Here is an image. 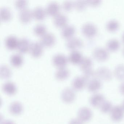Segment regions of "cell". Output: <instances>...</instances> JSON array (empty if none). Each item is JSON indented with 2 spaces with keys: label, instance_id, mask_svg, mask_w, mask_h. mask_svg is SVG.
Segmentation results:
<instances>
[{
  "label": "cell",
  "instance_id": "10",
  "mask_svg": "<svg viewBox=\"0 0 124 124\" xmlns=\"http://www.w3.org/2000/svg\"><path fill=\"white\" fill-rule=\"evenodd\" d=\"M83 44L82 40L77 37L69 38L66 42V46L67 48L72 50L80 48L82 46Z\"/></svg>",
  "mask_w": 124,
  "mask_h": 124
},
{
  "label": "cell",
  "instance_id": "44",
  "mask_svg": "<svg viewBox=\"0 0 124 124\" xmlns=\"http://www.w3.org/2000/svg\"><path fill=\"white\" fill-rule=\"evenodd\" d=\"M123 55H124V49H123Z\"/></svg>",
  "mask_w": 124,
  "mask_h": 124
},
{
  "label": "cell",
  "instance_id": "18",
  "mask_svg": "<svg viewBox=\"0 0 124 124\" xmlns=\"http://www.w3.org/2000/svg\"><path fill=\"white\" fill-rule=\"evenodd\" d=\"M68 19L65 14L59 13L54 16L53 22L54 24L59 27H64L66 24Z\"/></svg>",
  "mask_w": 124,
  "mask_h": 124
},
{
  "label": "cell",
  "instance_id": "33",
  "mask_svg": "<svg viewBox=\"0 0 124 124\" xmlns=\"http://www.w3.org/2000/svg\"><path fill=\"white\" fill-rule=\"evenodd\" d=\"M119 26V22L116 20L113 19L108 21L107 23L106 28L109 31H114L117 29Z\"/></svg>",
  "mask_w": 124,
  "mask_h": 124
},
{
  "label": "cell",
  "instance_id": "37",
  "mask_svg": "<svg viewBox=\"0 0 124 124\" xmlns=\"http://www.w3.org/2000/svg\"><path fill=\"white\" fill-rule=\"evenodd\" d=\"M27 2L25 0H18L15 2V6L16 8L21 10L26 8Z\"/></svg>",
  "mask_w": 124,
  "mask_h": 124
},
{
  "label": "cell",
  "instance_id": "6",
  "mask_svg": "<svg viewBox=\"0 0 124 124\" xmlns=\"http://www.w3.org/2000/svg\"><path fill=\"white\" fill-rule=\"evenodd\" d=\"M82 31L85 36L90 37H93L96 34L97 28L93 23H87L82 27Z\"/></svg>",
  "mask_w": 124,
  "mask_h": 124
},
{
  "label": "cell",
  "instance_id": "30",
  "mask_svg": "<svg viewBox=\"0 0 124 124\" xmlns=\"http://www.w3.org/2000/svg\"><path fill=\"white\" fill-rule=\"evenodd\" d=\"M10 62L14 66H19L23 62L22 56L18 54H13L10 58Z\"/></svg>",
  "mask_w": 124,
  "mask_h": 124
},
{
  "label": "cell",
  "instance_id": "14",
  "mask_svg": "<svg viewBox=\"0 0 124 124\" xmlns=\"http://www.w3.org/2000/svg\"><path fill=\"white\" fill-rule=\"evenodd\" d=\"M60 9L59 4L56 2H51L47 4L46 8V13L50 16H55L58 14Z\"/></svg>",
  "mask_w": 124,
  "mask_h": 124
},
{
  "label": "cell",
  "instance_id": "25",
  "mask_svg": "<svg viewBox=\"0 0 124 124\" xmlns=\"http://www.w3.org/2000/svg\"><path fill=\"white\" fill-rule=\"evenodd\" d=\"M92 64V59L88 57H83L79 63L80 67L83 71L91 69Z\"/></svg>",
  "mask_w": 124,
  "mask_h": 124
},
{
  "label": "cell",
  "instance_id": "29",
  "mask_svg": "<svg viewBox=\"0 0 124 124\" xmlns=\"http://www.w3.org/2000/svg\"><path fill=\"white\" fill-rule=\"evenodd\" d=\"M11 72L10 69L7 65H2L0 67V76L1 78L8 79L10 77Z\"/></svg>",
  "mask_w": 124,
  "mask_h": 124
},
{
  "label": "cell",
  "instance_id": "9",
  "mask_svg": "<svg viewBox=\"0 0 124 124\" xmlns=\"http://www.w3.org/2000/svg\"><path fill=\"white\" fill-rule=\"evenodd\" d=\"M29 50L30 54L32 56L38 57L42 53V45L40 42L37 41L32 42L30 43Z\"/></svg>",
  "mask_w": 124,
  "mask_h": 124
},
{
  "label": "cell",
  "instance_id": "42",
  "mask_svg": "<svg viewBox=\"0 0 124 124\" xmlns=\"http://www.w3.org/2000/svg\"><path fill=\"white\" fill-rule=\"evenodd\" d=\"M122 39L123 40V42H124V32L123 33V34Z\"/></svg>",
  "mask_w": 124,
  "mask_h": 124
},
{
  "label": "cell",
  "instance_id": "40",
  "mask_svg": "<svg viewBox=\"0 0 124 124\" xmlns=\"http://www.w3.org/2000/svg\"><path fill=\"white\" fill-rule=\"evenodd\" d=\"M119 91L120 93L124 95V82L122 83L120 85Z\"/></svg>",
  "mask_w": 124,
  "mask_h": 124
},
{
  "label": "cell",
  "instance_id": "34",
  "mask_svg": "<svg viewBox=\"0 0 124 124\" xmlns=\"http://www.w3.org/2000/svg\"><path fill=\"white\" fill-rule=\"evenodd\" d=\"M83 72H84L83 76L86 79L87 82L89 80L93 78H97L96 71H94L91 69Z\"/></svg>",
  "mask_w": 124,
  "mask_h": 124
},
{
  "label": "cell",
  "instance_id": "20",
  "mask_svg": "<svg viewBox=\"0 0 124 124\" xmlns=\"http://www.w3.org/2000/svg\"><path fill=\"white\" fill-rule=\"evenodd\" d=\"M10 112L14 115H19L23 111V107L22 104L18 101H14L10 104L9 107Z\"/></svg>",
  "mask_w": 124,
  "mask_h": 124
},
{
  "label": "cell",
  "instance_id": "5",
  "mask_svg": "<svg viewBox=\"0 0 124 124\" xmlns=\"http://www.w3.org/2000/svg\"><path fill=\"white\" fill-rule=\"evenodd\" d=\"M87 84V81L83 76H78L74 78L72 85L74 90L80 91L82 90Z\"/></svg>",
  "mask_w": 124,
  "mask_h": 124
},
{
  "label": "cell",
  "instance_id": "35",
  "mask_svg": "<svg viewBox=\"0 0 124 124\" xmlns=\"http://www.w3.org/2000/svg\"><path fill=\"white\" fill-rule=\"evenodd\" d=\"M87 5V1L77 0L74 2V7L78 10H84Z\"/></svg>",
  "mask_w": 124,
  "mask_h": 124
},
{
  "label": "cell",
  "instance_id": "16",
  "mask_svg": "<svg viewBox=\"0 0 124 124\" xmlns=\"http://www.w3.org/2000/svg\"><path fill=\"white\" fill-rule=\"evenodd\" d=\"M30 44L29 39L25 38H22L19 40L17 44V49L21 53H24L29 49Z\"/></svg>",
  "mask_w": 124,
  "mask_h": 124
},
{
  "label": "cell",
  "instance_id": "15",
  "mask_svg": "<svg viewBox=\"0 0 124 124\" xmlns=\"http://www.w3.org/2000/svg\"><path fill=\"white\" fill-rule=\"evenodd\" d=\"M32 16V12L29 8H24L19 13V18L23 23H27L29 22Z\"/></svg>",
  "mask_w": 124,
  "mask_h": 124
},
{
  "label": "cell",
  "instance_id": "36",
  "mask_svg": "<svg viewBox=\"0 0 124 124\" xmlns=\"http://www.w3.org/2000/svg\"><path fill=\"white\" fill-rule=\"evenodd\" d=\"M74 7V2L69 0L64 1L62 5V8L66 11H69Z\"/></svg>",
  "mask_w": 124,
  "mask_h": 124
},
{
  "label": "cell",
  "instance_id": "43",
  "mask_svg": "<svg viewBox=\"0 0 124 124\" xmlns=\"http://www.w3.org/2000/svg\"><path fill=\"white\" fill-rule=\"evenodd\" d=\"M122 107L123 108V109H124V101L123 102V103L122 106Z\"/></svg>",
  "mask_w": 124,
  "mask_h": 124
},
{
  "label": "cell",
  "instance_id": "11",
  "mask_svg": "<svg viewBox=\"0 0 124 124\" xmlns=\"http://www.w3.org/2000/svg\"><path fill=\"white\" fill-rule=\"evenodd\" d=\"M55 41L54 35L50 32L45 33L40 38V42L42 45L46 47L52 46Z\"/></svg>",
  "mask_w": 124,
  "mask_h": 124
},
{
  "label": "cell",
  "instance_id": "7",
  "mask_svg": "<svg viewBox=\"0 0 124 124\" xmlns=\"http://www.w3.org/2000/svg\"><path fill=\"white\" fill-rule=\"evenodd\" d=\"M93 55L96 59L99 61H104L107 59L109 56L107 50L102 47L95 48L93 51Z\"/></svg>",
  "mask_w": 124,
  "mask_h": 124
},
{
  "label": "cell",
  "instance_id": "31",
  "mask_svg": "<svg viewBox=\"0 0 124 124\" xmlns=\"http://www.w3.org/2000/svg\"><path fill=\"white\" fill-rule=\"evenodd\" d=\"M113 107L112 104L110 101H105L99 108L102 113L107 114L110 112Z\"/></svg>",
  "mask_w": 124,
  "mask_h": 124
},
{
  "label": "cell",
  "instance_id": "26",
  "mask_svg": "<svg viewBox=\"0 0 124 124\" xmlns=\"http://www.w3.org/2000/svg\"><path fill=\"white\" fill-rule=\"evenodd\" d=\"M11 12L8 8L5 6L2 7L0 9V18L1 20L7 21L11 18Z\"/></svg>",
  "mask_w": 124,
  "mask_h": 124
},
{
  "label": "cell",
  "instance_id": "39",
  "mask_svg": "<svg viewBox=\"0 0 124 124\" xmlns=\"http://www.w3.org/2000/svg\"><path fill=\"white\" fill-rule=\"evenodd\" d=\"M69 124H83V122L79 119H73L71 120Z\"/></svg>",
  "mask_w": 124,
  "mask_h": 124
},
{
  "label": "cell",
  "instance_id": "13",
  "mask_svg": "<svg viewBox=\"0 0 124 124\" xmlns=\"http://www.w3.org/2000/svg\"><path fill=\"white\" fill-rule=\"evenodd\" d=\"M52 60L54 64L59 68L64 67L67 63L68 61L66 56L61 54H57L54 55Z\"/></svg>",
  "mask_w": 124,
  "mask_h": 124
},
{
  "label": "cell",
  "instance_id": "41",
  "mask_svg": "<svg viewBox=\"0 0 124 124\" xmlns=\"http://www.w3.org/2000/svg\"><path fill=\"white\" fill-rule=\"evenodd\" d=\"M1 124H15L13 121L10 120H6L3 121Z\"/></svg>",
  "mask_w": 124,
  "mask_h": 124
},
{
  "label": "cell",
  "instance_id": "21",
  "mask_svg": "<svg viewBox=\"0 0 124 124\" xmlns=\"http://www.w3.org/2000/svg\"><path fill=\"white\" fill-rule=\"evenodd\" d=\"M75 29L72 25H67L64 26L61 30L62 36L65 38H71L74 34Z\"/></svg>",
  "mask_w": 124,
  "mask_h": 124
},
{
  "label": "cell",
  "instance_id": "38",
  "mask_svg": "<svg viewBox=\"0 0 124 124\" xmlns=\"http://www.w3.org/2000/svg\"><path fill=\"white\" fill-rule=\"evenodd\" d=\"M87 3L88 5H89L91 6H97L100 3L101 1L99 0H87Z\"/></svg>",
  "mask_w": 124,
  "mask_h": 124
},
{
  "label": "cell",
  "instance_id": "23",
  "mask_svg": "<svg viewBox=\"0 0 124 124\" xmlns=\"http://www.w3.org/2000/svg\"><path fill=\"white\" fill-rule=\"evenodd\" d=\"M18 41L17 38L13 35L8 36L5 39V43L8 49H13L17 47Z\"/></svg>",
  "mask_w": 124,
  "mask_h": 124
},
{
  "label": "cell",
  "instance_id": "17",
  "mask_svg": "<svg viewBox=\"0 0 124 124\" xmlns=\"http://www.w3.org/2000/svg\"><path fill=\"white\" fill-rule=\"evenodd\" d=\"M3 90L4 93L9 95H13L17 91L16 86L13 83L8 82L4 83L3 86Z\"/></svg>",
  "mask_w": 124,
  "mask_h": 124
},
{
  "label": "cell",
  "instance_id": "8",
  "mask_svg": "<svg viewBox=\"0 0 124 124\" xmlns=\"http://www.w3.org/2000/svg\"><path fill=\"white\" fill-rule=\"evenodd\" d=\"M87 86L88 91L95 93L101 89L102 87V83L101 80L98 78H95L89 80Z\"/></svg>",
  "mask_w": 124,
  "mask_h": 124
},
{
  "label": "cell",
  "instance_id": "12",
  "mask_svg": "<svg viewBox=\"0 0 124 124\" xmlns=\"http://www.w3.org/2000/svg\"><path fill=\"white\" fill-rule=\"evenodd\" d=\"M105 100L104 96L101 93H95L92 96L90 100V103L93 107H100Z\"/></svg>",
  "mask_w": 124,
  "mask_h": 124
},
{
  "label": "cell",
  "instance_id": "22",
  "mask_svg": "<svg viewBox=\"0 0 124 124\" xmlns=\"http://www.w3.org/2000/svg\"><path fill=\"white\" fill-rule=\"evenodd\" d=\"M69 75V70L66 68L62 67L59 68L56 70L55 73V77L59 80H63L67 79Z\"/></svg>",
  "mask_w": 124,
  "mask_h": 124
},
{
  "label": "cell",
  "instance_id": "28",
  "mask_svg": "<svg viewBox=\"0 0 124 124\" xmlns=\"http://www.w3.org/2000/svg\"><path fill=\"white\" fill-rule=\"evenodd\" d=\"M120 46V42L116 39H111L107 43L106 47L107 49L111 51L116 50Z\"/></svg>",
  "mask_w": 124,
  "mask_h": 124
},
{
  "label": "cell",
  "instance_id": "27",
  "mask_svg": "<svg viewBox=\"0 0 124 124\" xmlns=\"http://www.w3.org/2000/svg\"><path fill=\"white\" fill-rule=\"evenodd\" d=\"M114 74L116 77L120 80H124V65L118 64L115 67Z\"/></svg>",
  "mask_w": 124,
  "mask_h": 124
},
{
  "label": "cell",
  "instance_id": "32",
  "mask_svg": "<svg viewBox=\"0 0 124 124\" xmlns=\"http://www.w3.org/2000/svg\"><path fill=\"white\" fill-rule=\"evenodd\" d=\"M46 28L42 24H38L35 26L33 31L35 34L38 35H43L45 33Z\"/></svg>",
  "mask_w": 124,
  "mask_h": 124
},
{
  "label": "cell",
  "instance_id": "1",
  "mask_svg": "<svg viewBox=\"0 0 124 124\" xmlns=\"http://www.w3.org/2000/svg\"><path fill=\"white\" fill-rule=\"evenodd\" d=\"M96 72L97 78L100 80L108 81L111 80L112 78V72L107 67L101 66L99 67L96 71Z\"/></svg>",
  "mask_w": 124,
  "mask_h": 124
},
{
  "label": "cell",
  "instance_id": "2",
  "mask_svg": "<svg viewBox=\"0 0 124 124\" xmlns=\"http://www.w3.org/2000/svg\"><path fill=\"white\" fill-rule=\"evenodd\" d=\"M110 113L111 119L115 122H120L124 116V109L122 106L113 107Z\"/></svg>",
  "mask_w": 124,
  "mask_h": 124
},
{
  "label": "cell",
  "instance_id": "19",
  "mask_svg": "<svg viewBox=\"0 0 124 124\" xmlns=\"http://www.w3.org/2000/svg\"><path fill=\"white\" fill-rule=\"evenodd\" d=\"M32 12V16L37 20H43L46 16V11L43 8L37 6L33 9Z\"/></svg>",
  "mask_w": 124,
  "mask_h": 124
},
{
  "label": "cell",
  "instance_id": "24",
  "mask_svg": "<svg viewBox=\"0 0 124 124\" xmlns=\"http://www.w3.org/2000/svg\"><path fill=\"white\" fill-rule=\"evenodd\" d=\"M82 54L79 51L74 50L72 51L69 56V60L72 63H79L83 58Z\"/></svg>",
  "mask_w": 124,
  "mask_h": 124
},
{
  "label": "cell",
  "instance_id": "4",
  "mask_svg": "<svg viewBox=\"0 0 124 124\" xmlns=\"http://www.w3.org/2000/svg\"><path fill=\"white\" fill-rule=\"evenodd\" d=\"M93 114L90 108L83 107L79 109L78 113V118L83 122H88L92 119Z\"/></svg>",
  "mask_w": 124,
  "mask_h": 124
},
{
  "label": "cell",
  "instance_id": "3",
  "mask_svg": "<svg viewBox=\"0 0 124 124\" xmlns=\"http://www.w3.org/2000/svg\"><path fill=\"white\" fill-rule=\"evenodd\" d=\"M61 97L64 102L66 103H70L75 100L76 94L74 90L67 88L62 91Z\"/></svg>",
  "mask_w": 124,
  "mask_h": 124
}]
</instances>
